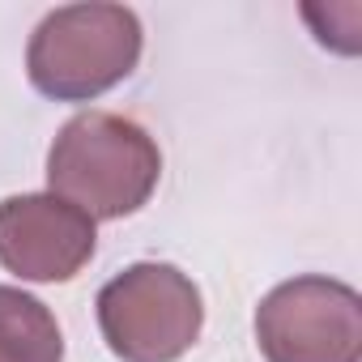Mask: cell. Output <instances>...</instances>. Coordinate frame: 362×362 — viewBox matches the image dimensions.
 Returning a JSON list of instances; mask_svg holds the SVG:
<instances>
[{"label":"cell","mask_w":362,"mask_h":362,"mask_svg":"<svg viewBox=\"0 0 362 362\" xmlns=\"http://www.w3.org/2000/svg\"><path fill=\"white\" fill-rule=\"evenodd\" d=\"M162 179L158 141L128 115L81 111L73 115L47 153L52 197L69 201L94 222L136 214Z\"/></svg>","instance_id":"cell-1"},{"label":"cell","mask_w":362,"mask_h":362,"mask_svg":"<svg viewBox=\"0 0 362 362\" xmlns=\"http://www.w3.org/2000/svg\"><path fill=\"white\" fill-rule=\"evenodd\" d=\"M141 60V22L124 5L52 9L26 47L30 86L56 103H90L119 86Z\"/></svg>","instance_id":"cell-2"},{"label":"cell","mask_w":362,"mask_h":362,"mask_svg":"<svg viewBox=\"0 0 362 362\" xmlns=\"http://www.w3.org/2000/svg\"><path fill=\"white\" fill-rule=\"evenodd\" d=\"M98 328L119 362H175L205 324L201 290L175 264L141 260L98 290Z\"/></svg>","instance_id":"cell-3"},{"label":"cell","mask_w":362,"mask_h":362,"mask_svg":"<svg viewBox=\"0 0 362 362\" xmlns=\"http://www.w3.org/2000/svg\"><path fill=\"white\" fill-rule=\"evenodd\" d=\"M256 341L264 362H358L362 298L332 277H294L256 307Z\"/></svg>","instance_id":"cell-4"},{"label":"cell","mask_w":362,"mask_h":362,"mask_svg":"<svg viewBox=\"0 0 362 362\" xmlns=\"http://www.w3.org/2000/svg\"><path fill=\"white\" fill-rule=\"evenodd\" d=\"M98 247L94 218L52 192L0 201V264L22 281H69Z\"/></svg>","instance_id":"cell-5"},{"label":"cell","mask_w":362,"mask_h":362,"mask_svg":"<svg viewBox=\"0 0 362 362\" xmlns=\"http://www.w3.org/2000/svg\"><path fill=\"white\" fill-rule=\"evenodd\" d=\"M0 362H64L56 315L18 286H0Z\"/></svg>","instance_id":"cell-6"}]
</instances>
